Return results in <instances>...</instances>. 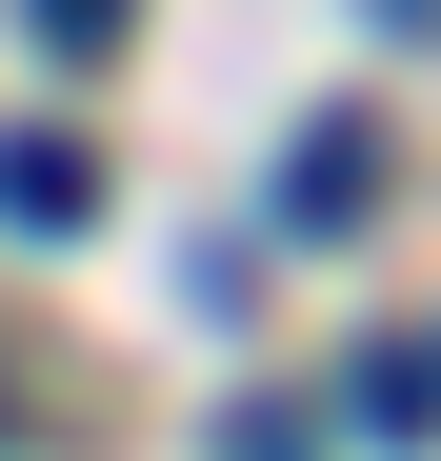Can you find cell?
<instances>
[{
    "label": "cell",
    "mask_w": 441,
    "mask_h": 461,
    "mask_svg": "<svg viewBox=\"0 0 441 461\" xmlns=\"http://www.w3.org/2000/svg\"><path fill=\"white\" fill-rule=\"evenodd\" d=\"M361 201H382V121H302V161H281V221H302V241H341Z\"/></svg>",
    "instance_id": "1"
},
{
    "label": "cell",
    "mask_w": 441,
    "mask_h": 461,
    "mask_svg": "<svg viewBox=\"0 0 441 461\" xmlns=\"http://www.w3.org/2000/svg\"><path fill=\"white\" fill-rule=\"evenodd\" d=\"M0 221H21V241H81V221H101V161H81V140H0Z\"/></svg>",
    "instance_id": "2"
},
{
    "label": "cell",
    "mask_w": 441,
    "mask_h": 461,
    "mask_svg": "<svg viewBox=\"0 0 441 461\" xmlns=\"http://www.w3.org/2000/svg\"><path fill=\"white\" fill-rule=\"evenodd\" d=\"M341 421H361V441H441V361H382V341H361V381H341Z\"/></svg>",
    "instance_id": "3"
},
{
    "label": "cell",
    "mask_w": 441,
    "mask_h": 461,
    "mask_svg": "<svg viewBox=\"0 0 441 461\" xmlns=\"http://www.w3.org/2000/svg\"><path fill=\"white\" fill-rule=\"evenodd\" d=\"M21 21H40V60H101V41L140 21V0H21Z\"/></svg>",
    "instance_id": "4"
},
{
    "label": "cell",
    "mask_w": 441,
    "mask_h": 461,
    "mask_svg": "<svg viewBox=\"0 0 441 461\" xmlns=\"http://www.w3.org/2000/svg\"><path fill=\"white\" fill-rule=\"evenodd\" d=\"M220 461H302V421H241V441H220Z\"/></svg>",
    "instance_id": "5"
},
{
    "label": "cell",
    "mask_w": 441,
    "mask_h": 461,
    "mask_svg": "<svg viewBox=\"0 0 441 461\" xmlns=\"http://www.w3.org/2000/svg\"><path fill=\"white\" fill-rule=\"evenodd\" d=\"M0 421H21V402H0Z\"/></svg>",
    "instance_id": "6"
}]
</instances>
